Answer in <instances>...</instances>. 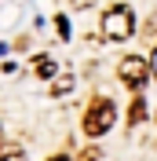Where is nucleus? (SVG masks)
<instances>
[{
	"mask_svg": "<svg viewBox=\"0 0 157 161\" xmlns=\"http://www.w3.org/2000/svg\"><path fill=\"white\" fill-rule=\"evenodd\" d=\"M150 70H154V77H157V48H154V55H150Z\"/></svg>",
	"mask_w": 157,
	"mask_h": 161,
	"instance_id": "obj_11",
	"label": "nucleus"
},
{
	"mask_svg": "<svg viewBox=\"0 0 157 161\" xmlns=\"http://www.w3.org/2000/svg\"><path fill=\"white\" fill-rule=\"evenodd\" d=\"M0 161H26V150L22 147H4L0 150Z\"/></svg>",
	"mask_w": 157,
	"mask_h": 161,
	"instance_id": "obj_7",
	"label": "nucleus"
},
{
	"mask_svg": "<svg viewBox=\"0 0 157 161\" xmlns=\"http://www.w3.org/2000/svg\"><path fill=\"white\" fill-rule=\"evenodd\" d=\"M48 161H69V158H66V154H55V158H48Z\"/></svg>",
	"mask_w": 157,
	"mask_h": 161,
	"instance_id": "obj_12",
	"label": "nucleus"
},
{
	"mask_svg": "<svg viewBox=\"0 0 157 161\" xmlns=\"http://www.w3.org/2000/svg\"><path fill=\"white\" fill-rule=\"evenodd\" d=\"M0 143H4V128H0Z\"/></svg>",
	"mask_w": 157,
	"mask_h": 161,
	"instance_id": "obj_13",
	"label": "nucleus"
},
{
	"mask_svg": "<svg viewBox=\"0 0 157 161\" xmlns=\"http://www.w3.org/2000/svg\"><path fill=\"white\" fill-rule=\"evenodd\" d=\"M143 117H146V99H143V95H135V99H132V110H128V121H132V125H139Z\"/></svg>",
	"mask_w": 157,
	"mask_h": 161,
	"instance_id": "obj_5",
	"label": "nucleus"
},
{
	"mask_svg": "<svg viewBox=\"0 0 157 161\" xmlns=\"http://www.w3.org/2000/svg\"><path fill=\"white\" fill-rule=\"evenodd\" d=\"M99 158H102V154H99V147H88V150L80 154V161H99Z\"/></svg>",
	"mask_w": 157,
	"mask_h": 161,
	"instance_id": "obj_9",
	"label": "nucleus"
},
{
	"mask_svg": "<svg viewBox=\"0 0 157 161\" xmlns=\"http://www.w3.org/2000/svg\"><path fill=\"white\" fill-rule=\"evenodd\" d=\"M113 117H117V106H113L106 95H95L91 106L84 110V136H91V139L106 136V132L113 128Z\"/></svg>",
	"mask_w": 157,
	"mask_h": 161,
	"instance_id": "obj_1",
	"label": "nucleus"
},
{
	"mask_svg": "<svg viewBox=\"0 0 157 161\" xmlns=\"http://www.w3.org/2000/svg\"><path fill=\"white\" fill-rule=\"evenodd\" d=\"M150 73H154V70H150V62L143 59V55H124L121 66H117V77L124 80L132 92H143V84L150 80Z\"/></svg>",
	"mask_w": 157,
	"mask_h": 161,
	"instance_id": "obj_3",
	"label": "nucleus"
},
{
	"mask_svg": "<svg viewBox=\"0 0 157 161\" xmlns=\"http://www.w3.org/2000/svg\"><path fill=\"white\" fill-rule=\"evenodd\" d=\"M55 26H59V37L66 40V37H69V19H66V15H59V19H55Z\"/></svg>",
	"mask_w": 157,
	"mask_h": 161,
	"instance_id": "obj_8",
	"label": "nucleus"
},
{
	"mask_svg": "<svg viewBox=\"0 0 157 161\" xmlns=\"http://www.w3.org/2000/svg\"><path fill=\"white\" fill-rule=\"evenodd\" d=\"M69 4H73V8H80V11H84V8H91V4H95V0H69Z\"/></svg>",
	"mask_w": 157,
	"mask_h": 161,
	"instance_id": "obj_10",
	"label": "nucleus"
},
{
	"mask_svg": "<svg viewBox=\"0 0 157 161\" xmlns=\"http://www.w3.org/2000/svg\"><path fill=\"white\" fill-rule=\"evenodd\" d=\"M102 33H106V40H128L135 33V15H132V8H128V4L106 8V15H102Z\"/></svg>",
	"mask_w": 157,
	"mask_h": 161,
	"instance_id": "obj_2",
	"label": "nucleus"
},
{
	"mask_svg": "<svg viewBox=\"0 0 157 161\" xmlns=\"http://www.w3.org/2000/svg\"><path fill=\"white\" fill-rule=\"evenodd\" d=\"M69 88H73V77H69V73H62V77L51 84V95H66Z\"/></svg>",
	"mask_w": 157,
	"mask_h": 161,
	"instance_id": "obj_6",
	"label": "nucleus"
},
{
	"mask_svg": "<svg viewBox=\"0 0 157 161\" xmlns=\"http://www.w3.org/2000/svg\"><path fill=\"white\" fill-rule=\"evenodd\" d=\"M33 73H37V77H55V62H51L48 55H37V59H33Z\"/></svg>",
	"mask_w": 157,
	"mask_h": 161,
	"instance_id": "obj_4",
	"label": "nucleus"
}]
</instances>
